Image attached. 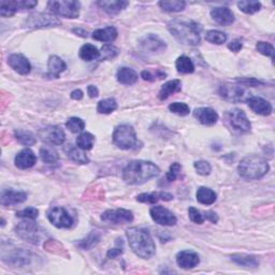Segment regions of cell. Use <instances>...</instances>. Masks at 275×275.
Listing matches in <instances>:
<instances>
[{
  "label": "cell",
  "mask_w": 275,
  "mask_h": 275,
  "mask_svg": "<svg viewBox=\"0 0 275 275\" xmlns=\"http://www.w3.org/2000/svg\"><path fill=\"white\" fill-rule=\"evenodd\" d=\"M167 28L170 34L182 44L195 47L200 43L201 27L194 21L174 18L168 23Z\"/></svg>",
  "instance_id": "1"
},
{
  "label": "cell",
  "mask_w": 275,
  "mask_h": 275,
  "mask_svg": "<svg viewBox=\"0 0 275 275\" xmlns=\"http://www.w3.org/2000/svg\"><path fill=\"white\" fill-rule=\"evenodd\" d=\"M160 173L155 163L145 160H135L124 169L123 179L127 184L141 185Z\"/></svg>",
  "instance_id": "2"
},
{
  "label": "cell",
  "mask_w": 275,
  "mask_h": 275,
  "mask_svg": "<svg viewBox=\"0 0 275 275\" xmlns=\"http://www.w3.org/2000/svg\"><path fill=\"white\" fill-rule=\"evenodd\" d=\"M133 252L142 259H149L156 252V245L146 229L133 227L126 231Z\"/></svg>",
  "instance_id": "3"
},
{
  "label": "cell",
  "mask_w": 275,
  "mask_h": 275,
  "mask_svg": "<svg viewBox=\"0 0 275 275\" xmlns=\"http://www.w3.org/2000/svg\"><path fill=\"white\" fill-rule=\"evenodd\" d=\"M269 169V163L263 157L250 155L241 160L238 171L245 180H259L268 173Z\"/></svg>",
  "instance_id": "4"
},
{
  "label": "cell",
  "mask_w": 275,
  "mask_h": 275,
  "mask_svg": "<svg viewBox=\"0 0 275 275\" xmlns=\"http://www.w3.org/2000/svg\"><path fill=\"white\" fill-rule=\"evenodd\" d=\"M49 10L58 16H64L67 18H76L80 15L81 4L74 0H52L48 2Z\"/></svg>",
  "instance_id": "5"
},
{
  "label": "cell",
  "mask_w": 275,
  "mask_h": 275,
  "mask_svg": "<svg viewBox=\"0 0 275 275\" xmlns=\"http://www.w3.org/2000/svg\"><path fill=\"white\" fill-rule=\"evenodd\" d=\"M113 143L121 149H130L137 144V135L133 126L120 125L114 129Z\"/></svg>",
  "instance_id": "6"
},
{
  "label": "cell",
  "mask_w": 275,
  "mask_h": 275,
  "mask_svg": "<svg viewBox=\"0 0 275 275\" xmlns=\"http://www.w3.org/2000/svg\"><path fill=\"white\" fill-rule=\"evenodd\" d=\"M61 24V21L56 16L48 14V13H35L26 19L24 26L31 29L45 28L51 26H57Z\"/></svg>",
  "instance_id": "7"
},
{
  "label": "cell",
  "mask_w": 275,
  "mask_h": 275,
  "mask_svg": "<svg viewBox=\"0 0 275 275\" xmlns=\"http://www.w3.org/2000/svg\"><path fill=\"white\" fill-rule=\"evenodd\" d=\"M16 234L19 238L31 244L40 243V229L31 221H22L15 227Z\"/></svg>",
  "instance_id": "8"
},
{
  "label": "cell",
  "mask_w": 275,
  "mask_h": 275,
  "mask_svg": "<svg viewBox=\"0 0 275 275\" xmlns=\"http://www.w3.org/2000/svg\"><path fill=\"white\" fill-rule=\"evenodd\" d=\"M48 218L55 227L61 229H69L73 225V218L62 206H55L48 212Z\"/></svg>",
  "instance_id": "9"
},
{
  "label": "cell",
  "mask_w": 275,
  "mask_h": 275,
  "mask_svg": "<svg viewBox=\"0 0 275 275\" xmlns=\"http://www.w3.org/2000/svg\"><path fill=\"white\" fill-rule=\"evenodd\" d=\"M40 139L50 145H62L66 139L64 130L58 126H48L39 130Z\"/></svg>",
  "instance_id": "10"
},
{
  "label": "cell",
  "mask_w": 275,
  "mask_h": 275,
  "mask_svg": "<svg viewBox=\"0 0 275 275\" xmlns=\"http://www.w3.org/2000/svg\"><path fill=\"white\" fill-rule=\"evenodd\" d=\"M101 219L107 222H112L115 225H123L134 220V214L132 211L125 208L108 209L101 215Z\"/></svg>",
  "instance_id": "11"
},
{
  "label": "cell",
  "mask_w": 275,
  "mask_h": 275,
  "mask_svg": "<svg viewBox=\"0 0 275 275\" xmlns=\"http://www.w3.org/2000/svg\"><path fill=\"white\" fill-rule=\"evenodd\" d=\"M37 1L31 0H22V1H1L0 2V15L3 17H10L15 14L17 10L34 9Z\"/></svg>",
  "instance_id": "12"
},
{
  "label": "cell",
  "mask_w": 275,
  "mask_h": 275,
  "mask_svg": "<svg viewBox=\"0 0 275 275\" xmlns=\"http://www.w3.org/2000/svg\"><path fill=\"white\" fill-rule=\"evenodd\" d=\"M149 214L156 224L161 226H174L178 221L175 215L171 211L161 206H153L149 209Z\"/></svg>",
  "instance_id": "13"
},
{
  "label": "cell",
  "mask_w": 275,
  "mask_h": 275,
  "mask_svg": "<svg viewBox=\"0 0 275 275\" xmlns=\"http://www.w3.org/2000/svg\"><path fill=\"white\" fill-rule=\"evenodd\" d=\"M229 121H230L231 126L242 133H247L251 130V123L248 121L244 111L240 109H233L228 113Z\"/></svg>",
  "instance_id": "14"
},
{
  "label": "cell",
  "mask_w": 275,
  "mask_h": 275,
  "mask_svg": "<svg viewBox=\"0 0 275 275\" xmlns=\"http://www.w3.org/2000/svg\"><path fill=\"white\" fill-rule=\"evenodd\" d=\"M30 259H31L30 253L22 250V248H16V250L8 254V256H6V255H2L3 263L11 266H15V267H23L28 265L30 263Z\"/></svg>",
  "instance_id": "15"
},
{
  "label": "cell",
  "mask_w": 275,
  "mask_h": 275,
  "mask_svg": "<svg viewBox=\"0 0 275 275\" xmlns=\"http://www.w3.org/2000/svg\"><path fill=\"white\" fill-rule=\"evenodd\" d=\"M141 48L147 53H159L166 50V43L159 37L155 35H148L140 40Z\"/></svg>",
  "instance_id": "16"
},
{
  "label": "cell",
  "mask_w": 275,
  "mask_h": 275,
  "mask_svg": "<svg viewBox=\"0 0 275 275\" xmlns=\"http://www.w3.org/2000/svg\"><path fill=\"white\" fill-rule=\"evenodd\" d=\"M176 263L182 269L189 270L197 267L200 263V259L197 253L193 251H182L176 255Z\"/></svg>",
  "instance_id": "17"
},
{
  "label": "cell",
  "mask_w": 275,
  "mask_h": 275,
  "mask_svg": "<svg viewBox=\"0 0 275 275\" xmlns=\"http://www.w3.org/2000/svg\"><path fill=\"white\" fill-rule=\"evenodd\" d=\"M8 64L13 70L16 71L17 73L22 74V75L28 74L31 70L29 61L23 54L10 55L8 57Z\"/></svg>",
  "instance_id": "18"
},
{
  "label": "cell",
  "mask_w": 275,
  "mask_h": 275,
  "mask_svg": "<svg viewBox=\"0 0 275 275\" xmlns=\"http://www.w3.org/2000/svg\"><path fill=\"white\" fill-rule=\"evenodd\" d=\"M194 116L202 125L213 126L218 121V114L211 108H199L194 111Z\"/></svg>",
  "instance_id": "19"
},
{
  "label": "cell",
  "mask_w": 275,
  "mask_h": 275,
  "mask_svg": "<svg viewBox=\"0 0 275 275\" xmlns=\"http://www.w3.org/2000/svg\"><path fill=\"white\" fill-rule=\"evenodd\" d=\"M247 103H248V107H250L255 113H257L259 115L268 116L272 113L271 103L264 99V98L253 96L248 98Z\"/></svg>",
  "instance_id": "20"
},
{
  "label": "cell",
  "mask_w": 275,
  "mask_h": 275,
  "mask_svg": "<svg viewBox=\"0 0 275 275\" xmlns=\"http://www.w3.org/2000/svg\"><path fill=\"white\" fill-rule=\"evenodd\" d=\"M36 161H37V157L35 153L29 148H25L21 150L14 158L15 166L18 169H22V170H26L34 167L36 165Z\"/></svg>",
  "instance_id": "21"
},
{
  "label": "cell",
  "mask_w": 275,
  "mask_h": 275,
  "mask_svg": "<svg viewBox=\"0 0 275 275\" xmlns=\"http://www.w3.org/2000/svg\"><path fill=\"white\" fill-rule=\"evenodd\" d=\"M27 200V194L24 192H14V191H3L1 194L0 204L2 206H11L21 205Z\"/></svg>",
  "instance_id": "22"
},
{
  "label": "cell",
  "mask_w": 275,
  "mask_h": 275,
  "mask_svg": "<svg viewBox=\"0 0 275 275\" xmlns=\"http://www.w3.org/2000/svg\"><path fill=\"white\" fill-rule=\"evenodd\" d=\"M211 16L216 23L221 26H229L234 22V15L230 9L218 6L211 11Z\"/></svg>",
  "instance_id": "23"
},
{
  "label": "cell",
  "mask_w": 275,
  "mask_h": 275,
  "mask_svg": "<svg viewBox=\"0 0 275 275\" xmlns=\"http://www.w3.org/2000/svg\"><path fill=\"white\" fill-rule=\"evenodd\" d=\"M219 94L222 98H225L226 100L237 102V101H241L242 99H243L244 90L240 86L225 84V85H222V86H220Z\"/></svg>",
  "instance_id": "24"
},
{
  "label": "cell",
  "mask_w": 275,
  "mask_h": 275,
  "mask_svg": "<svg viewBox=\"0 0 275 275\" xmlns=\"http://www.w3.org/2000/svg\"><path fill=\"white\" fill-rule=\"evenodd\" d=\"M67 69V65L65 63L61 57L56 55H53L50 57L49 63H48V73L45 74L49 77L57 78L60 76L62 72Z\"/></svg>",
  "instance_id": "25"
},
{
  "label": "cell",
  "mask_w": 275,
  "mask_h": 275,
  "mask_svg": "<svg viewBox=\"0 0 275 275\" xmlns=\"http://www.w3.org/2000/svg\"><path fill=\"white\" fill-rule=\"evenodd\" d=\"M97 4L100 6L101 9L106 11L108 14L114 15L123 11L124 9L127 8V5L129 4L128 1H125V0H112V1H107V0H101V1H98Z\"/></svg>",
  "instance_id": "26"
},
{
  "label": "cell",
  "mask_w": 275,
  "mask_h": 275,
  "mask_svg": "<svg viewBox=\"0 0 275 275\" xmlns=\"http://www.w3.org/2000/svg\"><path fill=\"white\" fill-rule=\"evenodd\" d=\"M173 199V196L169 193L159 192V193H152V194H141L137 197V200L142 204H156L160 200L170 201Z\"/></svg>",
  "instance_id": "27"
},
{
  "label": "cell",
  "mask_w": 275,
  "mask_h": 275,
  "mask_svg": "<svg viewBox=\"0 0 275 275\" xmlns=\"http://www.w3.org/2000/svg\"><path fill=\"white\" fill-rule=\"evenodd\" d=\"M117 30L115 27H112V26H109V27H106L103 29H97L93 32V39L97 41H101V42H113L115 39L117 38Z\"/></svg>",
  "instance_id": "28"
},
{
  "label": "cell",
  "mask_w": 275,
  "mask_h": 275,
  "mask_svg": "<svg viewBox=\"0 0 275 275\" xmlns=\"http://www.w3.org/2000/svg\"><path fill=\"white\" fill-rule=\"evenodd\" d=\"M181 89H182V83L180 80L169 81L162 85V87L160 88L158 93V98L161 101H163L171 95L179 93V91H181Z\"/></svg>",
  "instance_id": "29"
},
{
  "label": "cell",
  "mask_w": 275,
  "mask_h": 275,
  "mask_svg": "<svg viewBox=\"0 0 275 275\" xmlns=\"http://www.w3.org/2000/svg\"><path fill=\"white\" fill-rule=\"evenodd\" d=\"M64 150L71 160H73L77 163H81V165H85V163H88L89 161L87 156L83 152V149L80 147L77 148L72 145V144H68V145L65 146Z\"/></svg>",
  "instance_id": "30"
},
{
  "label": "cell",
  "mask_w": 275,
  "mask_h": 275,
  "mask_svg": "<svg viewBox=\"0 0 275 275\" xmlns=\"http://www.w3.org/2000/svg\"><path fill=\"white\" fill-rule=\"evenodd\" d=\"M117 81L124 85H133L138 82V73L132 69L127 67H123L117 71Z\"/></svg>",
  "instance_id": "31"
},
{
  "label": "cell",
  "mask_w": 275,
  "mask_h": 275,
  "mask_svg": "<svg viewBox=\"0 0 275 275\" xmlns=\"http://www.w3.org/2000/svg\"><path fill=\"white\" fill-rule=\"evenodd\" d=\"M231 260L234 264L245 268H256L259 266V261L257 257L251 256V255L244 254H234L231 256Z\"/></svg>",
  "instance_id": "32"
},
{
  "label": "cell",
  "mask_w": 275,
  "mask_h": 275,
  "mask_svg": "<svg viewBox=\"0 0 275 275\" xmlns=\"http://www.w3.org/2000/svg\"><path fill=\"white\" fill-rule=\"evenodd\" d=\"M196 197H197L198 202L205 206H211L217 199L215 192L207 187H200L197 191V194H196Z\"/></svg>",
  "instance_id": "33"
},
{
  "label": "cell",
  "mask_w": 275,
  "mask_h": 275,
  "mask_svg": "<svg viewBox=\"0 0 275 275\" xmlns=\"http://www.w3.org/2000/svg\"><path fill=\"white\" fill-rule=\"evenodd\" d=\"M78 55H80V57L83 61L91 62V61L98 60V58L100 57V52L98 51V49L95 47V45L86 43L80 49Z\"/></svg>",
  "instance_id": "34"
},
{
  "label": "cell",
  "mask_w": 275,
  "mask_h": 275,
  "mask_svg": "<svg viewBox=\"0 0 275 275\" xmlns=\"http://www.w3.org/2000/svg\"><path fill=\"white\" fill-rule=\"evenodd\" d=\"M175 67L180 73H193L195 71V65L189 57L182 55L175 62Z\"/></svg>",
  "instance_id": "35"
},
{
  "label": "cell",
  "mask_w": 275,
  "mask_h": 275,
  "mask_svg": "<svg viewBox=\"0 0 275 275\" xmlns=\"http://www.w3.org/2000/svg\"><path fill=\"white\" fill-rule=\"evenodd\" d=\"M99 241H100V234L97 231H91L86 238L81 240L76 245L80 247L81 250L88 251L99 243Z\"/></svg>",
  "instance_id": "36"
},
{
  "label": "cell",
  "mask_w": 275,
  "mask_h": 275,
  "mask_svg": "<svg viewBox=\"0 0 275 275\" xmlns=\"http://www.w3.org/2000/svg\"><path fill=\"white\" fill-rule=\"evenodd\" d=\"M14 137L18 143H21L26 146L34 145V144H36L37 142L34 135H32L30 132H25V130H22V129L15 130Z\"/></svg>",
  "instance_id": "37"
},
{
  "label": "cell",
  "mask_w": 275,
  "mask_h": 275,
  "mask_svg": "<svg viewBox=\"0 0 275 275\" xmlns=\"http://www.w3.org/2000/svg\"><path fill=\"white\" fill-rule=\"evenodd\" d=\"M95 142V137L89 133H83L77 137L76 144L77 146L83 150H89L93 148Z\"/></svg>",
  "instance_id": "38"
},
{
  "label": "cell",
  "mask_w": 275,
  "mask_h": 275,
  "mask_svg": "<svg viewBox=\"0 0 275 275\" xmlns=\"http://www.w3.org/2000/svg\"><path fill=\"white\" fill-rule=\"evenodd\" d=\"M116 109H117V103L115 99H113V98H108V99L101 100L99 103H98L97 112L100 114H110Z\"/></svg>",
  "instance_id": "39"
},
{
  "label": "cell",
  "mask_w": 275,
  "mask_h": 275,
  "mask_svg": "<svg viewBox=\"0 0 275 275\" xmlns=\"http://www.w3.org/2000/svg\"><path fill=\"white\" fill-rule=\"evenodd\" d=\"M158 5L163 11L175 13V12H181L184 10L186 6V2L185 1H159Z\"/></svg>",
  "instance_id": "40"
},
{
  "label": "cell",
  "mask_w": 275,
  "mask_h": 275,
  "mask_svg": "<svg viewBox=\"0 0 275 275\" xmlns=\"http://www.w3.org/2000/svg\"><path fill=\"white\" fill-rule=\"evenodd\" d=\"M206 40L213 44H222L227 41V35L219 30H209L206 35Z\"/></svg>",
  "instance_id": "41"
},
{
  "label": "cell",
  "mask_w": 275,
  "mask_h": 275,
  "mask_svg": "<svg viewBox=\"0 0 275 275\" xmlns=\"http://www.w3.org/2000/svg\"><path fill=\"white\" fill-rule=\"evenodd\" d=\"M239 9L246 13V14H254V13L258 12L261 9V3L259 1H253V0H250V1H240L238 2Z\"/></svg>",
  "instance_id": "42"
},
{
  "label": "cell",
  "mask_w": 275,
  "mask_h": 275,
  "mask_svg": "<svg viewBox=\"0 0 275 275\" xmlns=\"http://www.w3.org/2000/svg\"><path fill=\"white\" fill-rule=\"evenodd\" d=\"M40 157L42 161L45 163H54L58 160V158H60L56 150L48 146L40 148Z\"/></svg>",
  "instance_id": "43"
},
{
  "label": "cell",
  "mask_w": 275,
  "mask_h": 275,
  "mask_svg": "<svg viewBox=\"0 0 275 275\" xmlns=\"http://www.w3.org/2000/svg\"><path fill=\"white\" fill-rule=\"evenodd\" d=\"M66 127L73 134L82 133L85 128V122L78 117H70L66 123Z\"/></svg>",
  "instance_id": "44"
},
{
  "label": "cell",
  "mask_w": 275,
  "mask_h": 275,
  "mask_svg": "<svg viewBox=\"0 0 275 275\" xmlns=\"http://www.w3.org/2000/svg\"><path fill=\"white\" fill-rule=\"evenodd\" d=\"M120 51L116 47L112 44H104L101 48L100 52V61H106V60H111V58H114L115 56L119 55Z\"/></svg>",
  "instance_id": "45"
},
{
  "label": "cell",
  "mask_w": 275,
  "mask_h": 275,
  "mask_svg": "<svg viewBox=\"0 0 275 275\" xmlns=\"http://www.w3.org/2000/svg\"><path fill=\"white\" fill-rule=\"evenodd\" d=\"M169 110L171 111L172 113L180 115V116H186L191 112V109L184 102H173L169 106Z\"/></svg>",
  "instance_id": "46"
},
{
  "label": "cell",
  "mask_w": 275,
  "mask_h": 275,
  "mask_svg": "<svg viewBox=\"0 0 275 275\" xmlns=\"http://www.w3.org/2000/svg\"><path fill=\"white\" fill-rule=\"evenodd\" d=\"M141 76L143 80H145V81L155 82L157 80H162V78H165L167 76V74L165 73V72H162L161 70H156L155 73L150 70H144V71H142Z\"/></svg>",
  "instance_id": "47"
},
{
  "label": "cell",
  "mask_w": 275,
  "mask_h": 275,
  "mask_svg": "<svg viewBox=\"0 0 275 275\" xmlns=\"http://www.w3.org/2000/svg\"><path fill=\"white\" fill-rule=\"evenodd\" d=\"M256 49L260 54H263L268 57H271L272 60L274 58V47L272 44L268 43V42H264V41H259L256 45Z\"/></svg>",
  "instance_id": "48"
},
{
  "label": "cell",
  "mask_w": 275,
  "mask_h": 275,
  "mask_svg": "<svg viewBox=\"0 0 275 275\" xmlns=\"http://www.w3.org/2000/svg\"><path fill=\"white\" fill-rule=\"evenodd\" d=\"M39 215V211L36 207H26L22 211L16 212V216L17 217L21 218H25V219H36Z\"/></svg>",
  "instance_id": "49"
},
{
  "label": "cell",
  "mask_w": 275,
  "mask_h": 275,
  "mask_svg": "<svg viewBox=\"0 0 275 275\" xmlns=\"http://www.w3.org/2000/svg\"><path fill=\"white\" fill-rule=\"evenodd\" d=\"M194 167L197 171L198 174L200 175H208L212 171V167L207 161L205 160H200V161H196L194 163Z\"/></svg>",
  "instance_id": "50"
},
{
  "label": "cell",
  "mask_w": 275,
  "mask_h": 275,
  "mask_svg": "<svg viewBox=\"0 0 275 275\" xmlns=\"http://www.w3.org/2000/svg\"><path fill=\"white\" fill-rule=\"evenodd\" d=\"M188 215H189V218H191V220L194 221L195 224H198V225L204 224V221L206 219L205 216L201 214V212L193 206L188 208Z\"/></svg>",
  "instance_id": "51"
},
{
  "label": "cell",
  "mask_w": 275,
  "mask_h": 275,
  "mask_svg": "<svg viewBox=\"0 0 275 275\" xmlns=\"http://www.w3.org/2000/svg\"><path fill=\"white\" fill-rule=\"evenodd\" d=\"M181 169H182V166L180 165L179 162H174L172 163V166L170 167L169 169V171L166 175V180L168 182H173L175 181L176 179H178V176L180 174V171H181Z\"/></svg>",
  "instance_id": "52"
},
{
  "label": "cell",
  "mask_w": 275,
  "mask_h": 275,
  "mask_svg": "<svg viewBox=\"0 0 275 275\" xmlns=\"http://www.w3.org/2000/svg\"><path fill=\"white\" fill-rule=\"evenodd\" d=\"M242 48H243V44H242V41L240 40V39H235V40L231 41L228 44V49L234 52V53H238V52H240L242 50Z\"/></svg>",
  "instance_id": "53"
},
{
  "label": "cell",
  "mask_w": 275,
  "mask_h": 275,
  "mask_svg": "<svg viewBox=\"0 0 275 275\" xmlns=\"http://www.w3.org/2000/svg\"><path fill=\"white\" fill-rule=\"evenodd\" d=\"M122 254H123V250H122V248L116 247V248H111V250L107 253V256H108V258L114 259V258H116V257L121 256Z\"/></svg>",
  "instance_id": "54"
},
{
  "label": "cell",
  "mask_w": 275,
  "mask_h": 275,
  "mask_svg": "<svg viewBox=\"0 0 275 275\" xmlns=\"http://www.w3.org/2000/svg\"><path fill=\"white\" fill-rule=\"evenodd\" d=\"M205 218L208 219L209 221L214 222V224H216V222L218 221L217 215H216V213L213 212V211H207V212H206V213H205Z\"/></svg>",
  "instance_id": "55"
},
{
  "label": "cell",
  "mask_w": 275,
  "mask_h": 275,
  "mask_svg": "<svg viewBox=\"0 0 275 275\" xmlns=\"http://www.w3.org/2000/svg\"><path fill=\"white\" fill-rule=\"evenodd\" d=\"M87 93L90 98H96L98 95H99V91H98V88L94 85H89L87 87Z\"/></svg>",
  "instance_id": "56"
},
{
  "label": "cell",
  "mask_w": 275,
  "mask_h": 275,
  "mask_svg": "<svg viewBox=\"0 0 275 275\" xmlns=\"http://www.w3.org/2000/svg\"><path fill=\"white\" fill-rule=\"evenodd\" d=\"M71 98L74 100H81L83 98V91L80 89H75L71 93Z\"/></svg>",
  "instance_id": "57"
},
{
  "label": "cell",
  "mask_w": 275,
  "mask_h": 275,
  "mask_svg": "<svg viewBox=\"0 0 275 275\" xmlns=\"http://www.w3.org/2000/svg\"><path fill=\"white\" fill-rule=\"evenodd\" d=\"M240 83H243L245 85H251V86H256V85H259L260 82L255 80V78H251V80H248V78H244V80H239Z\"/></svg>",
  "instance_id": "58"
},
{
  "label": "cell",
  "mask_w": 275,
  "mask_h": 275,
  "mask_svg": "<svg viewBox=\"0 0 275 275\" xmlns=\"http://www.w3.org/2000/svg\"><path fill=\"white\" fill-rule=\"evenodd\" d=\"M73 31L76 32V34H77V32H78V34H81L82 37H87V31H82L81 29H73Z\"/></svg>",
  "instance_id": "59"
}]
</instances>
